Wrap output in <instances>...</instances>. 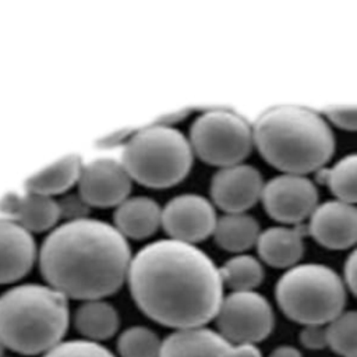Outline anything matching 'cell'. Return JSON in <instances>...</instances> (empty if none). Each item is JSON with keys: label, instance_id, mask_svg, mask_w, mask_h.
Segmentation results:
<instances>
[{"label": "cell", "instance_id": "cell-19", "mask_svg": "<svg viewBox=\"0 0 357 357\" xmlns=\"http://www.w3.org/2000/svg\"><path fill=\"white\" fill-rule=\"evenodd\" d=\"M73 321L84 339L98 343L113 337L120 326L117 310L103 298L82 301L75 310Z\"/></svg>", "mask_w": 357, "mask_h": 357}, {"label": "cell", "instance_id": "cell-29", "mask_svg": "<svg viewBox=\"0 0 357 357\" xmlns=\"http://www.w3.org/2000/svg\"><path fill=\"white\" fill-rule=\"evenodd\" d=\"M344 279L349 290L357 297V248L346 259Z\"/></svg>", "mask_w": 357, "mask_h": 357}, {"label": "cell", "instance_id": "cell-21", "mask_svg": "<svg viewBox=\"0 0 357 357\" xmlns=\"http://www.w3.org/2000/svg\"><path fill=\"white\" fill-rule=\"evenodd\" d=\"M81 170L82 165L79 156L68 155L29 177L25 183V188L26 191L47 197L63 194L78 183Z\"/></svg>", "mask_w": 357, "mask_h": 357}, {"label": "cell", "instance_id": "cell-2", "mask_svg": "<svg viewBox=\"0 0 357 357\" xmlns=\"http://www.w3.org/2000/svg\"><path fill=\"white\" fill-rule=\"evenodd\" d=\"M127 238L116 226L89 218L54 227L39 250L46 283L74 300L105 298L127 280L131 264Z\"/></svg>", "mask_w": 357, "mask_h": 357}, {"label": "cell", "instance_id": "cell-17", "mask_svg": "<svg viewBox=\"0 0 357 357\" xmlns=\"http://www.w3.org/2000/svg\"><path fill=\"white\" fill-rule=\"evenodd\" d=\"M304 234L305 229L298 225L269 227L258 237V254L273 268H293L304 252Z\"/></svg>", "mask_w": 357, "mask_h": 357}, {"label": "cell", "instance_id": "cell-18", "mask_svg": "<svg viewBox=\"0 0 357 357\" xmlns=\"http://www.w3.org/2000/svg\"><path fill=\"white\" fill-rule=\"evenodd\" d=\"M113 220L126 238L144 240L162 226V208L149 197L127 198L116 206Z\"/></svg>", "mask_w": 357, "mask_h": 357}, {"label": "cell", "instance_id": "cell-24", "mask_svg": "<svg viewBox=\"0 0 357 357\" xmlns=\"http://www.w3.org/2000/svg\"><path fill=\"white\" fill-rule=\"evenodd\" d=\"M328 347L342 357H357V310L343 311L326 325Z\"/></svg>", "mask_w": 357, "mask_h": 357}, {"label": "cell", "instance_id": "cell-28", "mask_svg": "<svg viewBox=\"0 0 357 357\" xmlns=\"http://www.w3.org/2000/svg\"><path fill=\"white\" fill-rule=\"evenodd\" d=\"M326 117L336 127L357 131V107H333L326 110Z\"/></svg>", "mask_w": 357, "mask_h": 357}, {"label": "cell", "instance_id": "cell-20", "mask_svg": "<svg viewBox=\"0 0 357 357\" xmlns=\"http://www.w3.org/2000/svg\"><path fill=\"white\" fill-rule=\"evenodd\" d=\"M259 225L248 213H225L218 218L213 237L216 244L229 252H243L257 244Z\"/></svg>", "mask_w": 357, "mask_h": 357}, {"label": "cell", "instance_id": "cell-7", "mask_svg": "<svg viewBox=\"0 0 357 357\" xmlns=\"http://www.w3.org/2000/svg\"><path fill=\"white\" fill-rule=\"evenodd\" d=\"M192 152L205 163L227 167L241 163L254 145L252 128L238 114L229 110H208L190 127Z\"/></svg>", "mask_w": 357, "mask_h": 357}, {"label": "cell", "instance_id": "cell-12", "mask_svg": "<svg viewBox=\"0 0 357 357\" xmlns=\"http://www.w3.org/2000/svg\"><path fill=\"white\" fill-rule=\"evenodd\" d=\"M264 180L251 165H233L219 169L211 180V197L226 213H244L262 195Z\"/></svg>", "mask_w": 357, "mask_h": 357}, {"label": "cell", "instance_id": "cell-32", "mask_svg": "<svg viewBox=\"0 0 357 357\" xmlns=\"http://www.w3.org/2000/svg\"><path fill=\"white\" fill-rule=\"evenodd\" d=\"M6 349H7V347H6L4 342L0 339V357H6V356H4V351H6Z\"/></svg>", "mask_w": 357, "mask_h": 357}, {"label": "cell", "instance_id": "cell-8", "mask_svg": "<svg viewBox=\"0 0 357 357\" xmlns=\"http://www.w3.org/2000/svg\"><path fill=\"white\" fill-rule=\"evenodd\" d=\"M215 321L218 332L231 344H257L268 337L275 326L269 301L255 290L231 291L223 297Z\"/></svg>", "mask_w": 357, "mask_h": 357}, {"label": "cell", "instance_id": "cell-6", "mask_svg": "<svg viewBox=\"0 0 357 357\" xmlns=\"http://www.w3.org/2000/svg\"><path fill=\"white\" fill-rule=\"evenodd\" d=\"M282 312L305 325H328L344 311L346 287L339 275L322 264L289 268L275 286Z\"/></svg>", "mask_w": 357, "mask_h": 357}, {"label": "cell", "instance_id": "cell-25", "mask_svg": "<svg viewBox=\"0 0 357 357\" xmlns=\"http://www.w3.org/2000/svg\"><path fill=\"white\" fill-rule=\"evenodd\" d=\"M160 346L162 340L159 336L142 325L127 328L117 339L120 357H158Z\"/></svg>", "mask_w": 357, "mask_h": 357}, {"label": "cell", "instance_id": "cell-33", "mask_svg": "<svg viewBox=\"0 0 357 357\" xmlns=\"http://www.w3.org/2000/svg\"><path fill=\"white\" fill-rule=\"evenodd\" d=\"M6 357H7V356H6Z\"/></svg>", "mask_w": 357, "mask_h": 357}, {"label": "cell", "instance_id": "cell-30", "mask_svg": "<svg viewBox=\"0 0 357 357\" xmlns=\"http://www.w3.org/2000/svg\"><path fill=\"white\" fill-rule=\"evenodd\" d=\"M229 357H264L261 349L255 343L231 344Z\"/></svg>", "mask_w": 357, "mask_h": 357}, {"label": "cell", "instance_id": "cell-13", "mask_svg": "<svg viewBox=\"0 0 357 357\" xmlns=\"http://www.w3.org/2000/svg\"><path fill=\"white\" fill-rule=\"evenodd\" d=\"M308 233L325 248H350L357 243V206L339 199L318 205L310 216Z\"/></svg>", "mask_w": 357, "mask_h": 357}, {"label": "cell", "instance_id": "cell-16", "mask_svg": "<svg viewBox=\"0 0 357 357\" xmlns=\"http://www.w3.org/2000/svg\"><path fill=\"white\" fill-rule=\"evenodd\" d=\"M231 343L218 331L199 326L177 329L162 340L158 357H229Z\"/></svg>", "mask_w": 357, "mask_h": 357}, {"label": "cell", "instance_id": "cell-10", "mask_svg": "<svg viewBox=\"0 0 357 357\" xmlns=\"http://www.w3.org/2000/svg\"><path fill=\"white\" fill-rule=\"evenodd\" d=\"M218 218L213 205L202 195L181 194L162 208V227L170 238L194 244L213 234Z\"/></svg>", "mask_w": 357, "mask_h": 357}, {"label": "cell", "instance_id": "cell-9", "mask_svg": "<svg viewBox=\"0 0 357 357\" xmlns=\"http://www.w3.org/2000/svg\"><path fill=\"white\" fill-rule=\"evenodd\" d=\"M261 199L272 219L296 226L318 206V191L308 177L283 173L264 185Z\"/></svg>", "mask_w": 357, "mask_h": 357}, {"label": "cell", "instance_id": "cell-4", "mask_svg": "<svg viewBox=\"0 0 357 357\" xmlns=\"http://www.w3.org/2000/svg\"><path fill=\"white\" fill-rule=\"evenodd\" d=\"M68 325V298L49 284L24 283L0 294V339L15 353L45 354L63 342Z\"/></svg>", "mask_w": 357, "mask_h": 357}, {"label": "cell", "instance_id": "cell-23", "mask_svg": "<svg viewBox=\"0 0 357 357\" xmlns=\"http://www.w3.org/2000/svg\"><path fill=\"white\" fill-rule=\"evenodd\" d=\"M319 177L339 201L357 204V153L346 155L332 167L319 170Z\"/></svg>", "mask_w": 357, "mask_h": 357}, {"label": "cell", "instance_id": "cell-22", "mask_svg": "<svg viewBox=\"0 0 357 357\" xmlns=\"http://www.w3.org/2000/svg\"><path fill=\"white\" fill-rule=\"evenodd\" d=\"M223 284L231 291H251L258 287L264 279L261 262L252 255L238 254L227 259L219 268Z\"/></svg>", "mask_w": 357, "mask_h": 357}, {"label": "cell", "instance_id": "cell-3", "mask_svg": "<svg viewBox=\"0 0 357 357\" xmlns=\"http://www.w3.org/2000/svg\"><path fill=\"white\" fill-rule=\"evenodd\" d=\"M261 156L283 173L319 172L335 152L329 124L300 106H276L264 112L252 128Z\"/></svg>", "mask_w": 357, "mask_h": 357}, {"label": "cell", "instance_id": "cell-31", "mask_svg": "<svg viewBox=\"0 0 357 357\" xmlns=\"http://www.w3.org/2000/svg\"><path fill=\"white\" fill-rule=\"evenodd\" d=\"M268 357H303L301 351L290 344H280L275 347Z\"/></svg>", "mask_w": 357, "mask_h": 357}, {"label": "cell", "instance_id": "cell-26", "mask_svg": "<svg viewBox=\"0 0 357 357\" xmlns=\"http://www.w3.org/2000/svg\"><path fill=\"white\" fill-rule=\"evenodd\" d=\"M42 357H116L107 347L102 343L86 340V339H73L63 340L49 351L42 354Z\"/></svg>", "mask_w": 357, "mask_h": 357}, {"label": "cell", "instance_id": "cell-1", "mask_svg": "<svg viewBox=\"0 0 357 357\" xmlns=\"http://www.w3.org/2000/svg\"><path fill=\"white\" fill-rule=\"evenodd\" d=\"M128 287L152 321L173 328H199L215 319L223 280L213 261L194 244L173 238L142 247L131 259Z\"/></svg>", "mask_w": 357, "mask_h": 357}, {"label": "cell", "instance_id": "cell-5", "mask_svg": "<svg viewBox=\"0 0 357 357\" xmlns=\"http://www.w3.org/2000/svg\"><path fill=\"white\" fill-rule=\"evenodd\" d=\"M192 155L190 141L181 131L153 124L130 137L120 162L131 180L149 188H169L185 178Z\"/></svg>", "mask_w": 357, "mask_h": 357}, {"label": "cell", "instance_id": "cell-15", "mask_svg": "<svg viewBox=\"0 0 357 357\" xmlns=\"http://www.w3.org/2000/svg\"><path fill=\"white\" fill-rule=\"evenodd\" d=\"M0 209L29 233H40L54 227L61 216L60 202L31 191L22 195H6L0 201Z\"/></svg>", "mask_w": 357, "mask_h": 357}, {"label": "cell", "instance_id": "cell-14", "mask_svg": "<svg viewBox=\"0 0 357 357\" xmlns=\"http://www.w3.org/2000/svg\"><path fill=\"white\" fill-rule=\"evenodd\" d=\"M36 258L32 234L13 219L0 218V284L24 278Z\"/></svg>", "mask_w": 357, "mask_h": 357}, {"label": "cell", "instance_id": "cell-27", "mask_svg": "<svg viewBox=\"0 0 357 357\" xmlns=\"http://www.w3.org/2000/svg\"><path fill=\"white\" fill-rule=\"evenodd\" d=\"M298 339L308 350H322L328 347L326 325H305L298 333Z\"/></svg>", "mask_w": 357, "mask_h": 357}, {"label": "cell", "instance_id": "cell-11", "mask_svg": "<svg viewBox=\"0 0 357 357\" xmlns=\"http://www.w3.org/2000/svg\"><path fill=\"white\" fill-rule=\"evenodd\" d=\"M131 177L121 162L110 158L95 159L82 166L78 178L79 198L88 206H119L128 198Z\"/></svg>", "mask_w": 357, "mask_h": 357}]
</instances>
